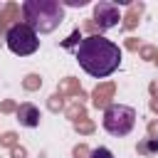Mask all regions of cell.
<instances>
[{"mask_svg": "<svg viewBox=\"0 0 158 158\" xmlns=\"http://www.w3.org/2000/svg\"><path fill=\"white\" fill-rule=\"evenodd\" d=\"M77 62L89 77L104 79V77H109L118 69L121 49H118L116 42H111L101 35H89L77 47Z\"/></svg>", "mask_w": 158, "mask_h": 158, "instance_id": "1", "label": "cell"}, {"mask_svg": "<svg viewBox=\"0 0 158 158\" xmlns=\"http://www.w3.org/2000/svg\"><path fill=\"white\" fill-rule=\"evenodd\" d=\"M22 17H25V25H30L37 35H47L62 25L64 5L59 0H25Z\"/></svg>", "mask_w": 158, "mask_h": 158, "instance_id": "2", "label": "cell"}, {"mask_svg": "<svg viewBox=\"0 0 158 158\" xmlns=\"http://www.w3.org/2000/svg\"><path fill=\"white\" fill-rule=\"evenodd\" d=\"M101 126L106 133L121 138V136H128L136 126V109L133 106H126V104H109L104 109V116H101Z\"/></svg>", "mask_w": 158, "mask_h": 158, "instance_id": "3", "label": "cell"}, {"mask_svg": "<svg viewBox=\"0 0 158 158\" xmlns=\"http://www.w3.org/2000/svg\"><path fill=\"white\" fill-rule=\"evenodd\" d=\"M5 42H7V49L17 57H30L40 49V35L25 22L12 25L5 35Z\"/></svg>", "mask_w": 158, "mask_h": 158, "instance_id": "4", "label": "cell"}, {"mask_svg": "<svg viewBox=\"0 0 158 158\" xmlns=\"http://www.w3.org/2000/svg\"><path fill=\"white\" fill-rule=\"evenodd\" d=\"M94 20H96V25H99L101 30H111V27L118 25V20H121V10H118L116 2L101 0V2L94 5Z\"/></svg>", "mask_w": 158, "mask_h": 158, "instance_id": "5", "label": "cell"}, {"mask_svg": "<svg viewBox=\"0 0 158 158\" xmlns=\"http://www.w3.org/2000/svg\"><path fill=\"white\" fill-rule=\"evenodd\" d=\"M40 118H42V114H40V109H37L35 104H30V101L20 104V109H17V121H20V126H25V128H37V126H40Z\"/></svg>", "mask_w": 158, "mask_h": 158, "instance_id": "6", "label": "cell"}, {"mask_svg": "<svg viewBox=\"0 0 158 158\" xmlns=\"http://www.w3.org/2000/svg\"><path fill=\"white\" fill-rule=\"evenodd\" d=\"M89 158H114V153H111L109 148H104V146H99V148H94V151L89 153Z\"/></svg>", "mask_w": 158, "mask_h": 158, "instance_id": "7", "label": "cell"}]
</instances>
